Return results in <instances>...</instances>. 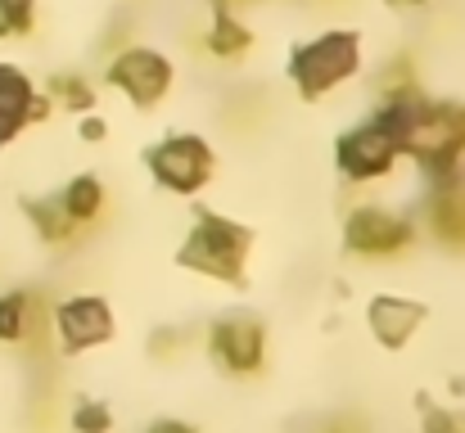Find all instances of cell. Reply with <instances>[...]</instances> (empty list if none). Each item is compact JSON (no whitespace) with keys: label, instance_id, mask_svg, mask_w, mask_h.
<instances>
[{"label":"cell","instance_id":"cell-15","mask_svg":"<svg viewBox=\"0 0 465 433\" xmlns=\"http://www.w3.org/2000/svg\"><path fill=\"white\" fill-rule=\"evenodd\" d=\"M23 208H27V217H32V226H36V235L45 244H73L77 226L68 221V212L59 208V199H27Z\"/></svg>","mask_w":465,"mask_h":433},{"label":"cell","instance_id":"cell-10","mask_svg":"<svg viewBox=\"0 0 465 433\" xmlns=\"http://www.w3.org/2000/svg\"><path fill=\"white\" fill-rule=\"evenodd\" d=\"M430 231L448 244V249H465V176L448 172L434 181L430 194Z\"/></svg>","mask_w":465,"mask_h":433},{"label":"cell","instance_id":"cell-20","mask_svg":"<svg viewBox=\"0 0 465 433\" xmlns=\"http://www.w3.org/2000/svg\"><path fill=\"white\" fill-rule=\"evenodd\" d=\"M425 433H461V425H457L448 411H434V407H425Z\"/></svg>","mask_w":465,"mask_h":433},{"label":"cell","instance_id":"cell-21","mask_svg":"<svg viewBox=\"0 0 465 433\" xmlns=\"http://www.w3.org/2000/svg\"><path fill=\"white\" fill-rule=\"evenodd\" d=\"M150 348H154V357H176V348H181V334H176V330H158Z\"/></svg>","mask_w":465,"mask_h":433},{"label":"cell","instance_id":"cell-3","mask_svg":"<svg viewBox=\"0 0 465 433\" xmlns=\"http://www.w3.org/2000/svg\"><path fill=\"white\" fill-rule=\"evenodd\" d=\"M357 59H361L357 32H325L294 50L290 73H294V86L303 100H321L325 91H334L339 82H348L357 73Z\"/></svg>","mask_w":465,"mask_h":433},{"label":"cell","instance_id":"cell-18","mask_svg":"<svg viewBox=\"0 0 465 433\" xmlns=\"http://www.w3.org/2000/svg\"><path fill=\"white\" fill-rule=\"evenodd\" d=\"M36 0H0V41H18L32 32Z\"/></svg>","mask_w":465,"mask_h":433},{"label":"cell","instance_id":"cell-23","mask_svg":"<svg viewBox=\"0 0 465 433\" xmlns=\"http://www.w3.org/2000/svg\"><path fill=\"white\" fill-rule=\"evenodd\" d=\"M104 132H109V127H104L100 118H86V123H82V136H86V141H104Z\"/></svg>","mask_w":465,"mask_h":433},{"label":"cell","instance_id":"cell-8","mask_svg":"<svg viewBox=\"0 0 465 433\" xmlns=\"http://www.w3.org/2000/svg\"><path fill=\"white\" fill-rule=\"evenodd\" d=\"M208 348L231 375H253L262 366V325L253 316H226L213 325Z\"/></svg>","mask_w":465,"mask_h":433},{"label":"cell","instance_id":"cell-5","mask_svg":"<svg viewBox=\"0 0 465 433\" xmlns=\"http://www.w3.org/2000/svg\"><path fill=\"white\" fill-rule=\"evenodd\" d=\"M145 162H150L158 185H167L176 194H194L208 181V172H213V149L199 136H172V141L154 144L145 153Z\"/></svg>","mask_w":465,"mask_h":433},{"label":"cell","instance_id":"cell-11","mask_svg":"<svg viewBox=\"0 0 465 433\" xmlns=\"http://www.w3.org/2000/svg\"><path fill=\"white\" fill-rule=\"evenodd\" d=\"M425 320V307L420 302H407V298H375L371 302V334L384 343V348H402Z\"/></svg>","mask_w":465,"mask_h":433},{"label":"cell","instance_id":"cell-6","mask_svg":"<svg viewBox=\"0 0 465 433\" xmlns=\"http://www.w3.org/2000/svg\"><path fill=\"white\" fill-rule=\"evenodd\" d=\"M109 82H114L123 95H132V104L150 109V104H158V100L167 95V86H172V64H167L158 50L132 45V50H123V54L109 64Z\"/></svg>","mask_w":465,"mask_h":433},{"label":"cell","instance_id":"cell-26","mask_svg":"<svg viewBox=\"0 0 465 433\" xmlns=\"http://www.w3.org/2000/svg\"><path fill=\"white\" fill-rule=\"evenodd\" d=\"M389 5H393V9H425L430 0H389Z\"/></svg>","mask_w":465,"mask_h":433},{"label":"cell","instance_id":"cell-12","mask_svg":"<svg viewBox=\"0 0 465 433\" xmlns=\"http://www.w3.org/2000/svg\"><path fill=\"white\" fill-rule=\"evenodd\" d=\"M32 100H36L32 82H27L14 64H0V144H9L27 127Z\"/></svg>","mask_w":465,"mask_h":433},{"label":"cell","instance_id":"cell-1","mask_svg":"<svg viewBox=\"0 0 465 433\" xmlns=\"http://www.w3.org/2000/svg\"><path fill=\"white\" fill-rule=\"evenodd\" d=\"M375 118L393 136L398 153H411L434 181L457 172L465 153V104L411 95V100H398V104H380Z\"/></svg>","mask_w":465,"mask_h":433},{"label":"cell","instance_id":"cell-24","mask_svg":"<svg viewBox=\"0 0 465 433\" xmlns=\"http://www.w3.org/2000/svg\"><path fill=\"white\" fill-rule=\"evenodd\" d=\"M249 5H258V0H213V9H222V14H235V9H249Z\"/></svg>","mask_w":465,"mask_h":433},{"label":"cell","instance_id":"cell-16","mask_svg":"<svg viewBox=\"0 0 465 433\" xmlns=\"http://www.w3.org/2000/svg\"><path fill=\"white\" fill-rule=\"evenodd\" d=\"M50 95L59 100V109H73V113L95 109V91H91L77 73H54V77H50Z\"/></svg>","mask_w":465,"mask_h":433},{"label":"cell","instance_id":"cell-13","mask_svg":"<svg viewBox=\"0 0 465 433\" xmlns=\"http://www.w3.org/2000/svg\"><path fill=\"white\" fill-rule=\"evenodd\" d=\"M54 199H59V208L68 212V221H73V226H86V221H95V217H100L104 185L86 172V176H73V181H68V190H64V194H54Z\"/></svg>","mask_w":465,"mask_h":433},{"label":"cell","instance_id":"cell-22","mask_svg":"<svg viewBox=\"0 0 465 433\" xmlns=\"http://www.w3.org/2000/svg\"><path fill=\"white\" fill-rule=\"evenodd\" d=\"M316 433H366V429H361L357 416H339V420H330L325 429H316Z\"/></svg>","mask_w":465,"mask_h":433},{"label":"cell","instance_id":"cell-4","mask_svg":"<svg viewBox=\"0 0 465 433\" xmlns=\"http://www.w3.org/2000/svg\"><path fill=\"white\" fill-rule=\"evenodd\" d=\"M343 244L361 258H398L416 244V226L384 208H357L343 226Z\"/></svg>","mask_w":465,"mask_h":433},{"label":"cell","instance_id":"cell-25","mask_svg":"<svg viewBox=\"0 0 465 433\" xmlns=\"http://www.w3.org/2000/svg\"><path fill=\"white\" fill-rule=\"evenodd\" d=\"M150 433H194V429H190V425H181V420H158Z\"/></svg>","mask_w":465,"mask_h":433},{"label":"cell","instance_id":"cell-14","mask_svg":"<svg viewBox=\"0 0 465 433\" xmlns=\"http://www.w3.org/2000/svg\"><path fill=\"white\" fill-rule=\"evenodd\" d=\"M203 45H208L217 59H235V54H244V50L253 45V32L240 23V14H222V9H213V27H208Z\"/></svg>","mask_w":465,"mask_h":433},{"label":"cell","instance_id":"cell-17","mask_svg":"<svg viewBox=\"0 0 465 433\" xmlns=\"http://www.w3.org/2000/svg\"><path fill=\"white\" fill-rule=\"evenodd\" d=\"M32 293H0V343H23Z\"/></svg>","mask_w":465,"mask_h":433},{"label":"cell","instance_id":"cell-9","mask_svg":"<svg viewBox=\"0 0 465 433\" xmlns=\"http://www.w3.org/2000/svg\"><path fill=\"white\" fill-rule=\"evenodd\" d=\"M54 330H59L68 352H82V348H95L114 334V311L100 298H68L54 311Z\"/></svg>","mask_w":465,"mask_h":433},{"label":"cell","instance_id":"cell-19","mask_svg":"<svg viewBox=\"0 0 465 433\" xmlns=\"http://www.w3.org/2000/svg\"><path fill=\"white\" fill-rule=\"evenodd\" d=\"M73 429L77 433H109L114 429V416H109V407H100V402H82V407L73 411Z\"/></svg>","mask_w":465,"mask_h":433},{"label":"cell","instance_id":"cell-2","mask_svg":"<svg viewBox=\"0 0 465 433\" xmlns=\"http://www.w3.org/2000/svg\"><path fill=\"white\" fill-rule=\"evenodd\" d=\"M194 231L181 249V267L190 271H203L213 280H231L240 285L244 280V262H249V244L253 235L235 221H226L222 212H194Z\"/></svg>","mask_w":465,"mask_h":433},{"label":"cell","instance_id":"cell-7","mask_svg":"<svg viewBox=\"0 0 465 433\" xmlns=\"http://www.w3.org/2000/svg\"><path fill=\"white\" fill-rule=\"evenodd\" d=\"M339 172L348 176V181H375V176H384L393 162H398V144L393 136L384 132V123L380 118H371V123H361L357 132H348L343 141H339Z\"/></svg>","mask_w":465,"mask_h":433}]
</instances>
